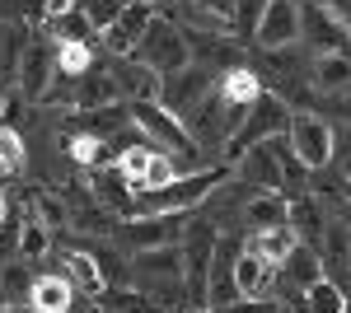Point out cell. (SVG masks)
<instances>
[{
    "label": "cell",
    "instance_id": "6da1fadb",
    "mask_svg": "<svg viewBox=\"0 0 351 313\" xmlns=\"http://www.w3.org/2000/svg\"><path fill=\"white\" fill-rule=\"evenodd\" d=\"M132 290L150 304V309H169L183 313L188 309V290H183V258L178 243L169 248H145L132 253Z\"/></svg>",
    "mask_w": 351,
    "mask_h": 313
},
{
    "label": "cell",
    "instance_id": "7a4b0ae2",
    "mask_svg": "<svg viewBox=\"0 0 351 313\" xmlns=\"http://www.w3.org/2000/svg\"><path fill=\"white\" fill-rule=\"evenodd\" d=\"M291 112H295V108L286 103V99H276L271 89H263V94L248 103V112H243L239 127H234V136L220 145V164H234L243 150L263 145V140H271V136H286V122H291Z\"/></svg>",
    "mask_w": 351,
    "mask_h": 313
},
{
    "label": "cell",
    "instance_id": "3957f363",
    "mask_svg": "<svg viewBox=\"0 0 351 313\" xmlns=\"http://www.w3.org/2000/svg\"><path fill=\"white\" fill-rule=\"evenodd\" d=\"M220 229L211 225V215L202 220L192 210L188 229L178 238V258H183V290H188V309H206V271H211V253H216ZM183 309V313H188Z\"/></svg>",
    "mask_w": 351,
    "mask_h": 313
},
{
    "label": "cell",
    "instance_id": "277c9868",
    "mask_svg": "<svg viewBox=\"0 0 351 313\" xmlns=\"http://www.w3.org/2000/svg\"><path fill=\"white\" fill-rule=\"evenodd\" d=\"M132 56L145 61L150 71H160V75H173V71L188 66V38H183V28L173 24V19H164L160 10H155V19L145 24V33H141Z\"/></svg>",
    "mask_w": 351,
    "mask_h": 313
},
{
    "label": "cell",
    "instance_id": "5b68a950",
    "mask_svg": "<svg viewBox=\"0 0 351 313\" xmlns=\"http://www.w3.org/2000/svg\"><path fill=\"white\" fill-rule=\"evenodd\" d=\"M192 210H169V215H127V225H117L112 234L122 248H132V253H145V248H169V243H178L183 229H188Z\"/></svg>",
    "mask_w": 351,
    "mask_h": 313
},
{
    "label": "cell",
    "instance_id": "8992f818",
    "mask_svg": "<svg viewBox=\"0 0 351 313\" xmlns=\"http://www.w3.org/2000/svg\"><path fill=\"white\" fill-rule=\"evenodd\" d=\"M61 201H66V229H75V234H84V238H108L112 229H117V215H112L84 183H66Z\"/></svg>",
    "mask_w": 351,
    "mask_h": 313
},
{
    "label": "cell",
    "instance_id": "52a82bcc",
    "mask_svg": "<svg viewBox=\"0 0 351 313\" xmlns=\"http://www.w3.org/2000/svg\"><path fill=\"white\" fill-rule=\"evenodd\" d=\"M286 140H291V150L304 159L309 173L328 168V155H332V127H328L319 112H291V122H286Z\"/></svg>",
    "mask_w": 351,
    "mask_h": 313
},
{
    "label": "cell",
    "instance_id": "ba28073f",
    "mask_svg": "<svg viewBox=\"0 0 351 313\" xmlns=\"http://www.w3.org/2000/svg\"><path fill=\"white\" fill-rule=\"evenodd\" d=\"M56 75V42L52 38H28L24 52H19V66H14V94H24L28 103H38L43 99V89L52 84Z\"/></svg>",
    "mask_w": 351,
    "mask_h": 313
},
{
    "label": "cell",
    "instance_id": "9c48e42d",
    "mask_svg": "<svg viewBox=\"0 0 351 313\" xmlns=\"http://www.w3.org/2000/svg\"><path fill=\"white\" fill-rule=\"evenodd\" d=\"M300 38L314 47V56H328V52L351 56V28L342 19H332L319 0H300Z\"/></svg>",
    "mask_w": 351,
    "mask_h": 313
},
{
    "label": "cell",
    "instance_id": "30bf717a",
    "mask_svg": "<svg viewBox=\"0 0 351 313\" xmlns=\"http://www.w3.org/2000/svg\"><path fill=\"white\" fill-rule=\"evenodd\" d=\"M150 19H155V5H150V0H132V5H122L108 24L99 28V42H104L112 56H132Z\"/></svg>",
    "mask_w": 351,
    "mask_h": 313
},
{
    "label": "cell",
    "instance_id": "8fae6325",
    "mask_svg": "<svg viewBox=\"0 0 351 313\" xmlns=\"http://www.w3.org/2000/svg\"><path fill=\"white\" fill-rule=\"evenodd\" d=\"M211 84H216V75L206 71V66H197V61H188L183 71H173V75H164V89H160V103L173 112V117H183L188 108H197L206 94H211Z\"/></svg>",
    "mask_w": 351,
    "mask_h": 313
},
{
    "label": "cell",
    "instance_id": "7c38bea8",
    "mask_svg": "<svg viewBox=\"0 0 351 313\" xmlns=\"http://www.w3.org/2000/svg\"><path fill=\"white\" fill-rule=\"evenodd\" d=\"M253 42H258V52L300 42V0H267L263 19L253 28Z\"/></svg>",
    "mask_w": 351,
    "mask_h": 313
},
{
    "label": "cell",
    "instance_id": "4fadbf2b",
    "mask_svg": "<svg viewBox=\"0 0 351 313\" xmlns=\"http://www.w3.org/2000/svg\"><path fill=\"white\" fill-rule=\"evenodd\" d=\"M108 75L117 79V94H122L127 103H160L164 75H160V71H150L145 61H136V56H112Z\"/></svg>",
    "mask_w": 351,
    "mask_h": 313
},
{
    "label": "cell",
    "instance_id": "5bb4252c",
    "mask_svg": "<svg viewBox=\"0 0 351 313\" xmlns=\"http://www.w3.org/2000/svg\"><path fill=\"white\" fill-rule=\"evenodd\" d=\"M230 173H234L243 187H253V192H281V164L271 155V140L243 150V155L230 164ZM281 197H286V192H281Z\"/></svg>",
    "mask_w": 351,
    "mask_h": 313
},
{
    "label": "cell",
    "instance_id": "9a60e30c",
    "mask_svg": "<svg viewBox=\"0 0 351 313\" xmlns=\"http://www.w3.org/2000/svg\"><path fill=\"white\" fill-rule=\"evenodd\" d=\"M328 220H332V215L319 206V197H309V192L286 197V225H291V234H295L304 248H319V243H324Z\"/></svg>",
    "mask_w": 351,
    "mask_h": 313
},
{
    "label": "cell",
    "instance_id": "2e32d148",
    "mask_svg": "<svg viewBox=\"0 0 351 313\" xmlns=\"http://www.w3.org/2000/svg\"><path fill=\"white\" fill-rule=\"evenodd\" d=\"M127 103L117 99V103H104V108H84V112H71V122L66 127H80L84 136H94V140H104L108 145L112 136H122L127 131Z\"/></svg>",
    "mask_w": 351,
    "mask_h": 313
},
{
    "label": "cell",
    "instance_id": "e0dca14e",
    "mask_svg": "<svg viewBox=\"0 0 351 313\" xmlns=\"http://www.w3.org/2000/svg\"><path fill=\"white\" fill-rule=\"evenodd\" d=\"M234 286H239V299H258V295H271L276 286V266L258 253H248L239 243V258H234Z\"/></svg>",
    "mask_w": 351,
    "mask_h": 313
},
{
    "label": "cell",
    "instance_id": "ac0fdd59",
    "mask_svg": "<svg viewBox=\"0 0 351 313\" xmlns=\"http://www.w3.org/2000/svg\"><path fill=\"white\" fill-rule=\"evenodd\" d=\"M89 192H94L112 215H136V183H127L117 168H94V173H89Z\"/></svg>",
    "mask_w": 351,
    "mask_h": 313
},
{
    "label": "cell",
    "instance_id": "d6986e66",
    "mask_svg": "<svg viewBox=\"0 0 351 313\" xmlns=\"http://www.w3.org/2000/svg\"><path fill=\"white\" fill-rule=\"evenodd\" d=\"M319 276H324V262H319L314 248H304V243H295L291 258L276 266V281H286V295H304Z\"/></svg>",
    "mask_w": 351,
    "mask_h": 313
},
{
    "label": "cell",
    "instance_id": "ffe728a7",
    "mask_svg": "<svg viewBox=\"0 0 351 313\" xmlns=\"http://www.w3.org/2000/svg\"><path fill=\"white\" fill-rule=\"evenodd\" d=\"M216 94L225 99L230 108H248L258 94H263V75L253 71V66H230V71H220L216 75Z\"/></svg>",
    "mask_w": 351,
    "mask_h": 313
},
{
    "label": "cell",
    "instance_id": "44dd1931",
    "mask_svg": "<svg viewBox=\"0 0 351 313\" xmlns=\"http://www.w3.org/2000/svg\"><path fill=\"white\" fill-rule=\"evenodd\" d=\"M71 304H75V286L66 276H33V290H28L33 313H71Z\"/></svg>",
    "mask_w": 351,
    "mask_h": 313
},
{
    "label": "cell",
    "instance_id": "7402d4cb",
    "mask_svg": "<svg viewBox=\"0 0 351 313\" xmlns=\"http://www.w3.org/2000/svg\"><path fill=\"white\" fill-rule=\"evenodd\" d=\"M122 94H117V79L104 71V66H89L80 79H75V112L84 108H104V103H117Z\"/></svg>",
    "mask_w": 351,
    "mask_h": 313
},
{
    "label": "cell",
    "instance_id": "603a6c76",
    "mask_svg": "<svg viewBox=\"0 0 351 313\" xmlns=\"http://www.w3.org/2000/svg\"><path fill=\"white\" fill-rule=\"evenodd\" d=\"M239 220L248 229H276V225H286V197L281 192H253L239 206Z\"/></svg>",
    "mask_w": 351,
    "mask_h": 313
},
{
    "label": "cell",
    "instance_id": "cb8c5ba5",
    "mask_svg": "<svg viewBox=\"0 0 351 313\" xmlns=\"http://www.w3.org/2000/svg\"><path fill=\"white\" fill-rule=\"evenodd\" d=\"M309 84H314L319 94H342V89H351V56L347 52L314 56V66H309Z\"/></svg>",
    "mask_w": 351,
    "mask_h": 313
},
{
    "label": "cell",
    "instance_id": "d4e9b609",
    "mask_svg": "<svg viewBox=\"0 0 351 313\" xmlns=\"http://www.w3.org/2000/svg\"><path fill=\"white\" fill-rule=\"evenodd\" d=\"M295 243H300V238L291 234V225H276V229H248V238H243V248L258 253V258H267L271 266H281V262L291 258Z\"/></svg>",
    "mask_w": 351,
    "mask_h": 313
},
{
    "label": "cell",
    "instance_id": "484cf974",
    "mask_svg": "<svg viewBox=\"0 0 351 313\" xmlns=\"http://www.w3.org/2000/svg\"><path fill=\"white\" fill-rule=\"evenodd\" d=\"M66 281H71V286H75V295H84V299H99V295H104V276H99V262L89 258V253H84V248H75V253H66Z\"/></svg>",
    "mask_w": 351,
    "mask_h": 313
},
{
    "label": "cell",
    "instance_id": "4316f807",
    "mask_svg": "<svg viewBox=\"0 0 351 313\" xmlns=\"http://www.w3.org/2000/svg\"><path fill=\"white\" fill-rule=\"evenodd\" d=\"M28 290H33V276H28V262L10 258L0 262V309H24Z\"/></svg>",
    "mask_w": 351,
    "mask_h": 313
},
{
    "label": "cell",
    "instance_id": "83f0119b",
    "mask_svg": "<svg viewBox=\"0 0 351 313\" xmlns=\"http://www.w3.org/2000/svg\"><path fill=\"white\" fill-rule=\"evenodd\" d=\"M47 33H52V42H89V47H94V33H99V28L89 24V14L75 5V10H66V14H47Z\"/></svg>",
    "mask_w": 351,
    "mask_h": 313
},
{
    "label": "cell",
    "instance_id": "f1b7e54d",
    "mask_svg": "<svg viewBox=\"0 0 351 313\" xmlns=\"http://www.w3.org/2000/svg\"><path fill=\"white\" fill-rule=\"evenodd\" d=\"M47 248H52V229H47V225H43L38 215H28L24 225H19V243H14V258L33 266V262L47 258Z\"/></svg>",
    "mask_w": 351,
    "mask_h": 313
},
{
    "label": "cell",
    "instance_id": "f546056e",
    "mask_svg": "<svg viewBox=\"0 0 351 313\" xmlns=\"http://www.w3.org/2000/svg\"><path fill=\"white\" fill-rule=\"evenodd\" d=\"M89 258L99 262V276H104V286H132V258H122L117 248H108V243H89L84 248Z\"/></svg>",
    "mask_w": 351,
    "mask_h": 313
},
{
    "label": "cell",
    "instance_id": "4dcf8cb0",
    "mask_svg": "<svg viewBox=\"0 0 351 313\" xmlns=\"http://www.w3.org/2000/svg\"><path fill=\"white\" fill-rule=\"evenodd\" d=\"M24 42H28V28L19 19H0V79H14Z\"/></svg>",
    "mask_w": 351,
    "mask_h": 313
},
{
    "label": "cell",
    "instance_id": "1f68e13d",
    "mask_svg": "<svg viewBox=\"0 0 351 313\" xmlns=\"http://www.w3.org/2000/svg\"><path fill=\"white\" fill-rule=\"evenodd\" d=\"M342 304H347V290L337 281H328V276H319L314 286L304 290V309L300 313H342Z\"/></svg>",
    "mask_w": 351,
    "mask_h": 313
},
{
    "label": "cell",
    "instance_id": "d6a6232c",
    "mask_svg": "<svg viewBox=\"0 0 351 313\" xmlns=\"http://www.w3.org/2000/svg\"><path fill=\"white\" fill-rule=\"evenodd\" d=\"M183 168H178V159L164 155V150H150V159H145V173H141V187L136 192H155V187H169L173 178H178Z\"/></svg>",
    "mask_w": 351,
    "mask_h": 313
},
{
    "label": "cell",
    "instance_id": "836d02e7",
    "mask_svg": "<svg viewBox=\"0 0 351 313\" xmlns=\"http://www.w3.org/2000/svg\"><path fill=\"white\" fill-rule=\"evenodd\" d=\"M94 66V47L89 42H56V71L61 75H84Z\"/></svg>",
    "mask_w": 351,
    "mask_h": 313
},
{
    "label": "cell",
    "instance_id": "e575fe53",
    "mask_svg": "<svg viewBox=\"0 0 351 313\" xmlns=\"http://www.w3.org/2000/svg\"><path fill=\"white\" fill-rule=\"evenodd\" d=\"M150 150H155L150 140H132V145H127L122 155L112 159V168H117V173H122L127 183H136V187H141V173H145V159H150Z\"/></svg>",
    "mask_w": 351,
    "mask_h": 313
},
{
    "label": "cell",
    "instance_id": "d590c367",
    "mask_svg": "<svg viewBox=\"0 0 351 313\" xmlns=\"http://www.w3.org/2000/svg\"><path fill=\"white\" fill-rule=\"evenodd\" d=\"M71 159H75L80 168H104L112 155H108V145H104V140H94V136L75 131V136H71Z\"/></svg>",
    "mask_w": 351,
    "mask_h": 313
},
{
    "label": "cell",
    "instance_id": "8d00e7d4",
    "mask_svg": "<svg viewBox=\"0 0 351 313\" xmlns=\"http://www.w3.org/2000/svg\"><path fill=\"white\" fill-rule=\"evenodd\" d=\"M24 159H28V145L19 131L0 127V173H24Z\"/></svg>",
    "mask_w": 351,
    "mask_h": 313
},
{
    "label": "cell",
    "instance_id": "74e56055",
    "mask_svg": "<svg viewBox=\"0 0 351 313\" xmlns=\"http://www.w3.org/2000/svg\"><path fill=\"white\" fill-rule=\"evenodd\" d=\"M28 201H33V215H38L52 234H56V229H66V201H61V197H52V192H33Z\"/></svg>",
    "mask_w": 351,
    "mask_h": 313
},
{
    "label": "cell",
    "instance_id": "f35d334b",
    "mask_svg": "<svg viewBox=\"0 0 351 313\" xmlns=\"http://www.w3.org/2000/svg\"><path fill=\"white\" fill-rule=\"evenodd\" d=\"M328 168H337V178H351V122L332 127V155H328Z\"/></svg>",
    "mask_w": 351,
    "mask_h": 313
},
{
    "label": "cell",
    "instance_id": "ab89813d",
    "mask_svg": "<svg viewBox=\"0 0 351 313\" xmlns=\"http://www.w3.org/2000/svg\"><path fill=\"white\" fill-rule=\"evenodd\" d=\"M122 5H132V0H80V10L89 14V24H94V28H104Z\"/></svg>",
    "mask_w": 351,
    "mask_h": 313
},
{
    "label": "cell",
    "instance_id": "60d3db41",
    "mask_svg": "<svg viewBox=\"0 0 351 313\" xmlns=\"http://www.w3.org/2000/svg\"><path fill=\"white\" fill-rule=\"evenodd\" d=\"M328 201H332V215H337L342 225H351V178H342L337 187H328Z\"/></svg>",
    "mask_w": 351,
    "mask_h": 313
},
{
    "label": "cell",
    "instance_id": "b9f144b4",
    "mask_svg": "<svg viewBox=\"0 0 351 313\" xmlns=\"http://www.w3.org/2000/svg\"><path fill=\"white\" fill-rule=\"evenodd\" d=\"M332 112H337L342 122H351V89H342V94H332Z\"/></svg>",
    "mask_w": 351,
    "mask_h": 313
},
{
    "label": "cell",
    "instance_id": "7bdbcfd3",
    "mask_svg": "<svg viewBox=\"0 0 351 313\" xmlns=\"http://www.w3.org/2000/svg\"><path fill=\"white\" fill-rule=\"evenodd\" d=\"M197 5H206V10H216V14H225V19L234 14V0H197ZM230 24H234V19H230Z\"/></svg>",
    "mask_w": 351,
    "mask_h": 313
},
{
    "label": "cell",
    "instance_id": "ee69618b",
    "mask_svg": "<svg viewBox=\"0 0 351 313\" xmlns=\"http://www.w3.org/2000/svg\"><path fill=\"white\" fill-rule=\"evenodd\" d=\"M75 5H80V0H43L47 14H66V10H75Z\"/></svg>",
    "mask_w": 351,
    "mask_h": 313
},
{
    "label": "cell",
    "instance_id": "f6af8a7d",
    "mask_svg": "<svg viewBox=\"0 0 351 313\" xmlns=\"http://www.w3.org/2000/svg\"><path fill=\"white\" fill-rule=\"evenodd\" d=\"M5 220H10V197H5V187H0V234H5Z\"/></svg>",
    "mask_w": 351,
    "mask_h": 313
},
{
    "label": "cell",
    "instance_id": "bcb514c9",
    "mask_svg": "<svg viewBox=\"0 0 351 313\" xmlns=\"http://www.w3.org/2000/svg\"><path fill=\"white\" fill-rule=\"evenodd\" d=\"M0 313H33V309H28V304H24V309H0Z\"/></svg>",
    "mask_w": 351,
    "mask_h": 313
},
{
    "label": "cell",
    "instance_id": "7dc6e473",
    "mask_svg": "<svg viewBox=\"0 0 351 313\" xmlns=\"http://www.w3.org/2000/svg\"><path fill=\"white\" fill-rule=\"evenodd\" d=\"M347 286H351V258H347Z\"/></svg>",
    "mask_w": 351,
    "mask_h": 313
},
{
    "label": "cell",
    "instance_id": "c3c4849f",
    "mask_svg": "<svg viewBox=\"0 0 351 313\" xmlns=\"http://www.w3.org/2000/svg\"><path fill=\"white\" fill-rule=\"evenodd\" d=\"M0 112H5V89H0Z\"/></svg>",
    "mask_w": 351,
    "mask_h": 313
},
{
    "label": "cell",
    "instance_id": "681fc988",
    "mask_svg": "<svg viewBox=\"0 0 351 313\" xmlns=\"http://www.w3.org/2000/svg\"><path fill=\"white\" fill-rule=\"evenodd\" d=\"M150 5H160V0H150Z\"/></svg>",
    "mask_w": 351,
    "mask_h": 313
},
{
    "label": "cell",
    "instance_id": "f907efd6",
    "mask_svg": "<svg viewBox=\"0 0 351 313\" xmlns=\"http://www.w3.org/2000/svg\"><path fill=\"white\" fill-rule=\"evenodd\" d=\"M281 313H291V309H281Z\"/></svg>",
    "mask_w": 351,
    "mask_h": 313
}]
</instances>
